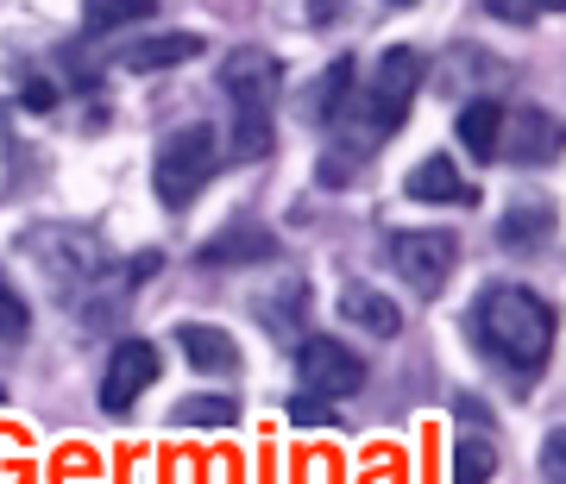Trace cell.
<instances>
[{
	"instance_id": "6da1fadb",
	"label": "cell",
	"mask_w": 566,
	"mask_h": 484,
	"mask_svg": "<svg viewBox=\"0 0 566 484\" xmlns=\"http://www.w3.org/2000/svg\"><path fill=\"white\" fill-rule=\"evenodd\" d=\"M472 334L504 371L535 378L547 365V353H554V308L535 290H523V283H491L479 296V308H472Z\"/></svg>"
},
{
	"instance_id": "603a6c76",
	"label": "cell",
	"mask_w": 566,
	"mask_h": 484,
	"mask_svg": "<svg viewBox=\"0 0 566 484\" xmlns=\"http://www.w3.org/2000/svg\"><path fill=\"white\" fill-rule=\"evenodd\" d=\"M290 422H303V428H327V422H334V409H327V403H308V397H296V403H290Z\"/></svg>"
},
{
	"instance_id": "3957f363",
	"label": "cell",
	"mask_w": 566,
	"mask_h": 484,
	"mask_svg": "<svg viewBox=\"0 0 566 484\" xmlns=\"http://www.w3.org/2000/svg\"><path fill=\"white\" fill-rule=\"evenodd\" d=\"M221 170V139H214V126H177L170 139L158 145V170H151V182H158V202L164 208H189L196 196H202V182Z\"/></svg>"
},
{
	"instance_id": "484cf974",
	"label": "cell",
	"mask_w": 566,
	"mask_h": 484,
	"mask_svg": "<svg viewBox=\"0 0 566 484\" xmlns=\"http://www.w3.org/2000/svg\"><path fill=\"white\" fill-rule=\"evenodd\" d=\"M397 7H416V0H397Z\"/></svg>"
},
{
	"instance_id": "277c9868",
	"label": "cell",
	"mask_w": 566,
	"mask_h": 484,
	"mask_svg": "<svg viewBox=\"0 0 566 484\" xmlns=\"http://www.w3.org/2000/svg\"><path fill=\"white\" fill-rule=\"evenodd\" d=\"M416 82H422V57H416V44H390L385 57H378V76L371 88L359 95V114L371 120V133H397L416 102Z\"/></svg>"
},
{
	"instance_id": "9c48e42d",
	"label": "cell",
	"mask_w": 566,
	"mask_h": 484,
	"mask_svg": "<svg viewBox=\"0 0 566 484\" xmlns=\"http://www.w3.org/2000/svg\"><path fill=\"white\" fill-rule=\"evenodd\" d=\"M497 240H504L510 252H542V245L554 240V202H547V196H516L510 214L497 221Z\"/></svg>"
},
{
	"instance_id": "9a60e30c",
	"label": "cell",
	"mask_w": 566,
	"mask_h": 484,
	"mask_svg": "<svg viewBox=\"0 0 566 484\" xmlns=\"http://www.w3.org/2000/svg\"><path fill=\"white\" fill-rule=\"evenodd\" d=\"M158 13V0H82V32L88 39H107L120 25H139Z\"/></svg>"
},
{
	"instance_id": "5bb4252c",
	"label": "cell",
	"mask_w": 566,
	"mask_h": 484,
	"mask_svg": "<svg viewBox=\"0 0 566 484\" xmlns=\"http://www.w3.org/2000/svg\"><path fill=\"white\" fill-rule=\"evenodd\" d=\"M453 133H460V145L479 164H491L497 158V133H504V102H465L460 120H453Z\"/></svg>"
},
{
	"instance_id": "7c38bea8",
	"label": "cell",
	"mask_w": 566,
	"mask_h": 484,
	"mask_svg": "<svg viewBox=\"0 0 566 484\" xmlns=\"http://www.w3.org/2000/svg\"><path fill=\"white\" fill-rule=\"evenodd\" d=\"M340 315H346L353 327H365V334H378V340L403 334V315H397V303H390V296H378L371 283H346V290H340Z\"/></svg>"
},
{
	"instance_id": "d6986e66",
	"label": "cell",
	"mask_w": 566,
	"mask_h": 484,
	"mask_svg": "<svg viewBox=\"0 0 566 484\" xmlns=\"http://www.w3.org/2000/svg\"><path fill=\"white\" fill-rule=\"evenodd\" d=\"M170 422L177 428H233L240 422V403L233 397H189V403H177Z\"/></svg>"
},
{
	"instance_id": "e0dca14e",
	"label": "cell",
	"mask_w": 566,
	"mask_h": 484,
	"mask_svg": "<svg viewBox=\"0 0 566 484\" xmlns=\"http://www.w3.org/2000/svg\"><path fill=\"white\" fill-rule=\"evenodd\" d=\"M491 472H497V446H491L485 434H460V441H453L447 478L453 484H491Z\"/></svg>"
},
{
	"instance_id": "d4e9b609",
	"label": "cell",
	"mask_w": 566,
	"mask_h": 484,
	"mask_svg": "<svg viewBox=\"0 0 566 484\" xmlns=\"http://www.w3.org/2000/svg\"><path fill=\"white\" fill-rule=\"evenodd\" d=\"M535 13H566V0H535Z\"/></svg>"
},
{
	"instance_id": "7402d4cb",
	"label": "cell",
	"mask_w": 566,
	"mask_h": 484,
	"mask_svg": "<svg viewBox=\"0 0 566 484\" xmlns=\"http://www.w3.org/2000/svg\"><path fill=\"white\" fill-rule=\"evenodd\" d=\"M20 102L32 107V114H51V107H57V88H51V82H44V76H32V82H25V88H20Z\"/></svg>"
},
{
	"instance_id": "4fadbf2b",
	"label": "cell",
	"mask_w": 566,
	"mask_h": 484,
	"mask_svg": "<svg viewBox=\"0 0 566 484\" xmlns=\"http://www.w3.org/2000/svg\"><path fill=\"white\" fill-rule=\"evenodd\" d=\"M189 57H202V39L196 32H164V39H145V44H126L120 51V63L126 70H177V63H189Z\"/></svg>"
},
{
	"instance_id": "8fae6325",
	"label": "cell",
	"mask_w": 566,
	"mask_h": 484,
	"mask_svg": "<svg viewBox=\"0 0 566 484\" xmlns=\"http://www.w3.org/2000/svg\"><path fill=\"white\" fill-rule=\"evenodd\" d=\"M177 346H182V359L196 365V371H214V378H233V371H240V346L227 340L221 327L182 322L177 327Z\"/></svg>"
},
{
	"instance_id": "ffe728a7",
	"label": "cell",
	"mask_w": 566,
	"mask_h": 484,
	"mask_svg": "<svg viewBox=\"0 0 566 484\" xmlns=\"http://www.w3.org/2000/svg\"><path fill=\"white\" fill-rule=\"evenodd\" d=\"M25 327H32V315H25V296H20L7 277H0V340H20Z\"/></svg>"
},
{
	"instance_id": "5b68a950",
	"label": "cell",
	"mask_w": 566,
	"mask_h": 484,
	"mask_svg": "<svg viewBox=\"0 0 566 484\" xmlns=\"http://www.w3.org/2000/svg\"><path fill=\"white\" fill-rule=\"evenodd\" d=\"M390 264H397V277H403L416 296H441V283L453 277V264H460V240L441 233V227L397 233V240H390Z\"/></svg>"
},
{
	"instance_id": "44dd1931",
	"label": "cell",
	"mask_w": 566,
	"mask_h": 484,
	"mask_svg": "<svg viewBox=\"0 0 566 484\" xmlns=\"http://www.w3.org/2000/svg\"><path fill=\"white\" fill-rule=\"evenodd\" d=\"M542 472L554 484H566V428H554V434L542 441Z\"/></svg>"
},
{
	"instance_id": "cb8c5ba5",
	"label": "cell",
	"mask_w": 566,
	"mask_h": 484,
	"mask_svg": "<svg viewBox=\"0 0 566 484\" xmlns=\"http://www.w3.org/2000/svg\"><path fill=\"white\" fill-rule=\"evenodd\" d=\"M485 7L497 13V20H516V25H523L528 13H535V0H485Z\"/></svg>"
},
{
	"instance_id": "ac0fdd59",
	"label": "cell",
	"mask_w": 566,
	"mask_h": 484,
	"mask_svg": "<svg viewBox=\"0 0 566 484\" xmlns=\"http://www.w3.org/2000/svg\"><path fill=\"white\" fill-rule=\"evenodd\" d=\"M245 259H271V233L233 227V233H221V240L202 245V264H245Z\"/></svg>"
},
{
	"instance_id": "ba28073f",
	"label": "cell",
	"mask_w": 566,
	"mask_h": 484,
	"mask_svg": "<svg viewBox=\"0 0 566 484\" xmlns=\"http://www.w3.org/2000/svg\"><path fill=\"white\" fill-rule=\"evenodd\" d=\"M158 346L151 340H120L114 346V359H107V378H102V409L107 415H126L133 397H145L151 383H158Z\"/></svg>"
},
{
	"instance_id": "4316f807",
	"label": "cell",
	"mask_w": 566,
	"mask_h": 484,
	"mask_svg": "<svg viewBox=\"0 0 566 484\" xmlns=\"http://www.w3.org/2000/svg\"><path fill=\"white\" fill-rule=\"evenodd\" d=\"M0 403H7V390H0Z\"/></svg>"
},
{
	"instance_id": "7a4b0ae2",
	"label": "cell",
	"mask_w": 566,
	"mask_h": 484,
	"mask_svg": "<svg viewBox=\"0 0 566 484\" xmlns=\"http://www.w3.org/2000/svg\"><path fill=\"white\" fill-rule=\"evenodd\" d=\"M277 57L259 51V44H240L227 51L221 63V88L233 102V158H264L271 151V102H277Z\"/></svg>"
},
{
	"instance_id": "2e32d148",
	"label": "cell",
	"mask_w": 566,
	"mask_h": 484,
	"mask_svg": "<svg viewBox=\"0 0 566 484\" xmlns=\"http://www.w3.org/2000/svg\"><path fill=\"white\" fill-rule=\"evenodd\" d=\"M353 76H359V63L353 57L327 63V76L315 82V95H308V114H315V120H340L346 102H353Z\"/></svg>"
},
{
	"instance_id": "52a82bcc",
	"label": "cell",
	"mask_w": 566,
	"mask_h": 484,
	"mask_svg": "<svg viewBox=\"0 0 566 484\" xmlns=\"http://www.w3.org/2000/svg\"><path fill=\"white\" fill-rule=\"evenodd\" d=\"M560 151H566V120H554V114H542V107L504 114L497 158H516V164H528V170H542V164H554Z\"/></svg>"
},
{
	"instance_id": "8992f818",
	"label": "cell",
	"mask_w": 566,
	"mask_h": 484,
	"mask_svg": "<svg viewBox=\"0 0 566 484\" xmlns=\"http://www.w3.org/2000/svg\"><path fill=\"white\" fill-rule=\"evenodd\" d=\"M296 371H303L308 397H353L365 383V359L353 346H340L334 334H303L296 340Z\"/></svg>"
},
{
	"instance_id": "30bf717a",
	"label": "cell",
	"mask_w": 566,
	"mask_h": 484,
	"mask_svg": "<svg viewBox=\"0 0 566 484\" xmlns=\"http://www.w3.org/2000/svg\"><path fill=\"white\" fill-rule=\"evenodd\" d=\"M409 196H416V202H441V208H453V202L472 208L479 202V189H465V177L453 170L447 151H434V158H422L416 170H409Z\"/></svg>"
}]
</instances>
